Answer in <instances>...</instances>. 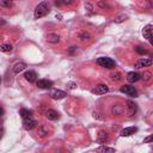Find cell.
<instances>
[{
    "label": "cell",
    "instance_id": "1",
    "mask_svg": "<svg viewBox=\"0 0 153 153\" xmlns=\"http://www.w3.org/2000/svg\"><path fill=\"white\" fill-rule=\"evenodd\" d=\"M49 13V5L45 2V1H42L41 4H38L35 8V12H33V17L35 19H39L44 16H47Z\"/></svg>",
    "mask_w": 153,
    "mask_h": 153
},
{
    "label": "cell",
    "instance_id": "2",
    "mask_svg": "<svg viewBox=\"0 0 153 153\" xmlns=\"http://www.w3.org/2000/svg\"><path fill=\"white\" fill-rule=\"evenodd\" d=\"M97 65H99L100 67H104V68H114L115 66H116V63H115V61L112 60V59H110V57H105V56H102V57H98L97 59Z\"/></svg>",
    "mask_w": 153,
    "mask_h": 153
},
{
    "label": "cell",
    "instance_id": "3",
    "mask_svg": "<svg viewBox=\"0 0 153 153\" xmlns=\"http://www.w3.org/2000/svg\"><path fill=\"white\" fill-rule=\"evenodd\" d=\"M120 91H121L122 93L129 96V97H134V98L137 97V90H136L133 85H122V86L120 87Z\"/></svg>",
    "mask_w": 153,
    "mask_h": 153
},
{
    "label": "cell",
    "instance_id": "4",
    "mask_svg": "<svg viewBox=\"0 0 153 153\" xmlns=\"http://www.w3.org/2000/svg\"><path fill=\"white\" fill-rule=\"evenodd\" d=\"M36 124H37V121L33 120L32 116L31 117H27V118H23V128L25 130H31Z\"/></svg>",
    "mask_w": 153,
    "mask_h": 153
},
{
    "label": "cell",
    "instance_id": "5",
    "mask_svg": "<svg viewBox=\"0 0 153 153\" xmlns=\"http://www.w3.org/2000/svg\"><path fill=\"white\" fill-rule=\"evenodd\" d=\"M91 92H92L93 94H105L106 92H109V87H108V85H105V84H99V85H97L96 87H93Z\"/></svg>",
    "mask_w": 153,
    "mask_h": 153
},
{
    "label": "cell",
    "instance_id": "6",
    "mask_svg": "<svg viewBox=\"0 0 153 153\" xmlns=\"http://www.w3.org/2000/svg\"><path fill=\"white\" fill-rule=\"evenodd\" d=\"M152 65V59H139L136 62H135V68L136 69H140V68H143V67H149Z\"/></svg>",
    "mask_w": 153,
    "mask_h": 153
},
{
    "label": "cell",
    "instance_id": "7",
    "mask_svg": "<svg viewBox=\"0 0 153 153\" xmlns=\"http://www.w3.org/2000/svg\"><path fill=\"white\" fill-rule=\"evenodd\" d=\"M49 96H50L51 99H62V98H65L67 96V93L65 91H62V90H51Z\"/></svg>",
    "mask_w": 153,
    "mask_h": 153
},
{
    "label": "cell",
    "instance_id": "8",
    "mask_svg": "<svg viewBox=\"0 0 153 153\" xmlns=\"http://www.w3.org/2000/svg\"><path fill=\"white\" fill-rule=\"evenodd\" d=\"M37 86H38V88L48 90V88H51L53 81H51V80H48V79H39V80L37 81Z\"/></svg>",
    "mask_w": 153,
    "mask_h": 153
},
{
    "label": "cell",
    "instance_id": "9",
    "mask_svg": "<svg viewBox=\"0 0 153 153\" xmlns=\"http://www.w3.org/2000/svg\"><path fill=\"white\" fill-rule=\"evenodd\" d=\"M136 110H137L136 103H134L133 100H127V114H128V116H134Z\"/></svg>",
    "mask_w": 153,
    "mask_h": 153
},
{
    "label": "cell",
    "instance_id": "10",
    "mask_svg": "<svg viewBox=\"0 0 153 153\" xmlns=\"http://www.w3.org/2000/svg\"><path fill=\"white\" fill-rule=\"evenodd\" d=\"M142 35H143V37H145L149 43H152V25H151V24L146 25V26L142 29Z\"/></svg>",
    "mask_w": 153,
    "mask_h": 153
},
{
    "label": "cell",
    "instance_id": "11",
    "mask_svg": "<svg viewBox=\"0 0 153 153\" xmlns=\"http://www.w3.org/2000/svg\"><path fill=\"white\" fill-rule=\"evenodd\" d=\"M24 69H26V63H25V62H22V61L14 63L13 67H12V71H13L14 74H19V73L23 72Z\"/></svg>",
    "mask_w": 153,
    "mask_h": 153
},
{
    "label": "cell",
    "instance_id": "12",
    "mask_svg": "<svg viewBox=\"0 0 153 153\" xmlns=\"http://www.w3.org/2000/svg\"><path fill=\"white\" fill-rule=\"evenodd\" d=\"M24 78L25 80H27L29 82H35L37 80V73L35 71H26L24 73Z\"/></svg>",
    "mask_w": 153,
    "mask_h": 153
},
{
    "label": "cell",
    "instance_id": "13",
    "mask_svg": "<svg viewBox=\"0 0 153 153\" xmlns=\"http://www.w3.org/2000/svg\"><path fill=\"white\" fill-rule=\"evenodd\" d=\"M126 78H127V80H128L129 82H136L137 80L141 79V74L137 73V72H129Z\"/></svg>",
    "mask_w": 153,
    "mask_h": 153
},
{
    "label": "cell",
    "instance_id": "14",
    "mask_svg": "<svg viewBox=\"0 0 153 153\" xmlns=\"http://www.w3.org/2000/svg\"><path fill=\"white\" fill-rule=\"evenodd\" d=\"M45 117L48 120H50V121H55V120H57L60 117V114L54 109H49V110L45 111Z\"/></svg>",
    "mask_w": 153,
    "mask_h": 153
},
{
    "label": "cell",
    "instance_id": "15",
    "mask_svg": "<svg viewBox=\"0 0 153 153\" xmlns=\"http://www.w3.org/2000/svg\"><path fill=\"white\" fill-rule=\"evenodd\" d=\"M136 131H137L136 127H126L121 130V136H130Z\"/></svg>",
    "mask_w": 153,
    "mask_h": 153
},
{
    "label": "cell",
    "instance_id": "16",
    "mask_svg": "<svg viewBox=\"0 0 153 153\" xmlns=\"http://www.w3.org/2000/svg\"><path fill=\"white\" fill-rule=\"evenodd\" d=\"M45 39H47L48 43H59L60 42V36L57 33H48Z\"/></svg>",
    "mask_w": 153,
    "mask_h": 153
},
{
    "label": "cell",
    "instance_id": "17",
    "mask_svg": "<svg viewBox=\"0 0 153 153\" xmlns=\"http://www.w3.org/2000/svg\"><path fill=\"white\" fill-rule=\"evenodd\" d=\"M108 139H109V134H108L106 131H99L98 139H97V141H98L99 143H104L105 141H108Z\"/></svg>",
    "mask_w": 153,
    "mask_h": 153
},
{
    "label": "cell",
    "instance_id": "18",
    "mask_svg": "<svg viewBox=\"0 0 153 153\" xmlns=\"http://www.w3.org/2000/svg\"><path fill=\"white\" fill-rule=\"evenodd\" d=\"M19 115L22 118H27V117H31L32 116V111L31 110H27V109H20L19 110Z\"/></svg>",
    "mask_w": 153,
    "mask_h": 153
},
{
    "label": "cell",
    "instance_id": "19",
    "mask_svg": "<svg viewBox=\"0 0 153 153\" xmlns=\"http://www.w3.org/2000/svg\"><path fill=\"white\" fill-rule=\"evenodd\" d=\"M112 114L114 115H121V114H123V111H124V108L122 106V105H114V108H112Z\"/></svg>",
    "mask_w": 153,
    "mask_h": 153
},
{
    "label": "cell",
    "instance_id": "20",
    "mask_svg": "<svg viewBox=\"0 0 153 153\" xmlns=\"http://www.w3.org/2000/svg\"><path fill=\"white\" fill-rule=\"evenodd\" d=\"M12 50V45L8 43H2L0 44V51L1 53H10Z\"/></svg>",
    "mask_w": 153,
    "mask_h": 153
},
{
    "label": "cell",
    "instance_id": "21",
    "mask_svg": "<svg viewBox=\"0 0 153 153\" xmlns=\"http://www.w3.org/2000/svg\"><path fill=\"white\" fill-rule=\"evenodd\" d=\"M0 6L4 8H10L13 6V1L12 0H0Z\"/></svg>",
    "mask_w": 153,
    "mask_h": 153
},
{
    "label": "cell",
    "instance_id": "22",
    "mask_svg": "<svg viewBox=\"0 0 153 153\" xmlns=\"http://www.w3.org/2000/svg\"><path fill=\"white\" fill-rule=\"evenodd\" d=\"M110 79H111V81H118V80L122 79V74H121L120 72L111 73V74H110Z\"/></svg>",
    "mask_w": 153,
    "mask_h": 153
},
{
    "label": "cell",
    "instance_id": "23",
    "mask_svg": "<svg viewBox=\"0 0 153 153\" xmlns=\"http://www.w3.org/2000/svg\"><path fill=\"white\" fill-rule=\"evenodd\" d=\"M79 38L81 39V41H87V39H90V33L88 32H86V31H81V32H79Z\"/></svg>",
    "mask_w": 153,
    "mask_h": 153
},
{
    "label": "cell",
    "instance_id": "24",
    "mask_svg": "<svg viewBox=\"0 0 153 153\" xmlns=\"http://www.w3.org/2000/svg\"><path fill=\"white\" fill-rule=\"evenodd\" d=\"M96 151H97V152H115V148L108 147V146H100V147L97 148Z\"/></svg>",
    "mask_w": 153,
    "mask_h": 153
},
{
    "label": "cell",
    "instance_id": "25",
    "mask_svg": "<svg viewBox=\"0 0 153 153\" xmlns=\"http://www.w3.org/2000/svg\"><path fill=\"white\" fill-rule=\"evenodd\" d=\"M134 50L137 53V54H140V55H143V54H148V51L143 48V47H140V45H136V47H134Z\"/></svg>",
    "mask_w": 153,
    "mask_h": 153
},
{
    "label": "cell",
    "instance_id": "26",
    "mask_svg": "<svg viewBox=\"0 0 153 153\" xmlns=\"http://www.w3.org/2000/svg\"><path fill=\"white\" fill-rule=\"evenodd\" d=\"M97 6H98V7H102V8H104V10H105V8H110V5H109L105 0L98 1V2H97Z\"/></svg>",
    "mask_w": 153,
    "mask_h": 153
},
{
    "label": "cell",
    "instance_id": "27",
    "mask_svg": "<svg viewBox=\"0 0 153 153\" xmlns=\"http://www.w3.org/2000/svg\"><path fill=\"white\" fill-rule=\"evenodd\" d=\"M126 18H127V16L121 14V16H118V17L115 19V23H122V22H124V20H126Z\"/></svg>",
    "mask_w": 153,
    "mask_h": 153
},
{
    "label": "cell",
    "instance_id": "28",
    "mask_svg": "<svg viewBox=\"0 0 153 153\" xmlns=\"http://www.w3.org/2000/svg\"><path fill=\"white\" fill-rule=\"evenodd\" d=\"M69 90H74V88H76V84L75 82H73V81H69V82H67V85H66Z\"/></svg>",
    "mask_w": 153,
    "mask_h": 153
},
{
    "label": "cell",
    "instance_id": "29",
    "mask_svg": "<svg viewBox=\"0 0 153 153\" xmlns=\"http://www.w3.org/2000/svg\"><path fill=\"white\" fill-rule=\"evenodd\" d=\"M61 2H62L63 5L71 6V5H73V4H74V0H61Z\"/></svg>",
    "mask_w": 153,
    "mask_h": 153
},
{
    "label": "cell",
    "instance_id": "30",
    "mask_svg": "<svg viewBox=\"0 0 153 153\" xmlns=\"http://www.w3.org/2000/svg\"><path fill=\"white\" fill-rule=\"evenodd\" d=\"M76 49H78V47H75V45H73V47H71V48L68 49V53H69V54H73V53H74V51H75Z\"/></svg>",
    "mask_w": 153,
    "mask_h": 153
},
{
    "label": "cell",
    "instance_id": "31",
    "mask_svg": "<svg viewBox=\"0 0 153 153\" xmlns=\"http://www.w3.org/2000/svg\"><path fill=\"white\" fill-rule=\"evenodd\" d=\"M142 78H143L145 80H149V79H151V73H148V72H147V73H145V75H143Z\"/></svg>",
    "mask_w": 153,
    "mask_h": 153
},
{
    "label": "cell",
    "instance_id": "32",
    "mask_svg": "<svg viewBox=\"0 0 153 153\" xmlns=\"http://www.w3.org/2000/svg\"><path fill=\"white\" fill-rule=\"evenodd\" d=\"M151 141H152V135L147 136V137H146V139L143 140V142H145V143H146V142H151Z\"/></svg>",
    "mask_w": 153,
    "mask_h": 153
},
{
    "label": "cell",
    "instance_id": "33",
    "mask_svg": "<svg viewBox=\"0 0 153 153\" xmlns=\"http://www.w3.org/2000/svg\"><path fill=\"white\" fill-rule=\"evenodd\" d=\"M85 7H87V8H88V11H92V6H91L90 4H86V5H85Z\"/></svg>",
    "mask_w": 153,
    "mask_h": 153
},
{
    "label": "cell",
    "instance_id": "34",
    "mask_svg": "<svg viewBox=\"0 0 153 153\" xmlns=\"http://www.w3.org/2000/svg\"><path fill=\"white\" fill-rule=\"evenodd\" d=\"M61 4H62V2H61V0H55V5H56V6H60Z\"/></svg>",
    "mask_w": 153,
    "mask_h": 153
},
{
    "label": "cell",
    "instance_id": "35",
    "mask_svg": "<svg viewBox=\"0 0 153 153\" xmlns=\"http://www.w3.org/2000/svg\"><path fill=\"white\" fill-rule=\"evenodd\" d=\"M4 114H5V111H4V109H2L1 106H0V117H1V116H2Z\"/></svg>",
    "mask_w": 153,
    "mask_h": 153
},
{
    "label": "cell",
    "instance_id": "36",
    "mask_svg": "<svg viewBox=\"0 0 153 153\" xmlns=\"http://www.w3.org/2000/svg\"><path fill=\"white\" fill-rule=\"evenodd\" d=\"M2 134H4V129H2L1 127H0V139L2 137Z\"/></svg>",
    "mask_w": 153,
    "mask_h": 153
},
{
    "label": "cell",
    "instance_id": "37",
    "mask_svg": "<svg viewBox=\"0 0 153 153\" xmlns=\"http://www.w3.org/2000/svg\"><path fill=\"white\" fill-rule=\"evenodd\" d=\"M0 81H1V76H0Z\"/></svg>",
    "mask_w": 153,
    "mask_h": 153
}]
</instances>
